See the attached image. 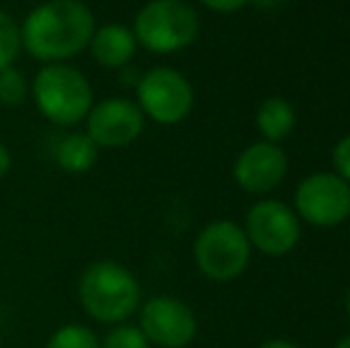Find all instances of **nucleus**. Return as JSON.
<instances>
[{
    "label": "nucleus",
    "mask_w": 350,
    "mask_h": 348,
    "mask_svg": "<svg viewBox=\"0 0 350 348\" xmlns=\"http://www.w3.org/2000/svg\"><path fill=\"white\" fill-rule=\"evenodd\" d=\"M96 12L83 0H41L19 22L22 53L41 65L72 62L91 43Z\"/></svg>",
    "instance_id": "obj_1"
},
{
    "label": "nucleus",
    "mask_w": 350,
    "mask_h": 348,
    "mask_svg": "<svg viewBox=\"0 0 350 348\" xmlns=\"http://www.w3.org/2000/svg\"><path fill=\"white\" fill-rule=\"evenodd\" d=\"M79 306L91 320L100 325L129 322L141 308V282L126 265L103 258L83 267L77 284Z\"/></svg>",
    "instance_id": "obj_2"
},
{
    "label": "nucleus",
    "mask_w": 350,
    "mask_h": 348,
    "mask_svg": "<svg viewBox=\"0 0 350 348\" xmlns=\"http://www.w3.org/2000/svg\"><path fill=\"white\" fill-rule=\"evenodd\" d=\"M29 98L38 115L57 129H77L96 103L88 77L72 62L38 67L29 81Z\"/></svg>",
    "instance_id": "obj_3"
},
{
    "label": "nucleus",
    "mask_w": 350,
    "mask_h": 348,
    "mask_svg": "<svg viewBox=\"0 0 350 348\" xmlns=\"http://www.w3.org/2000/svg\"><path fill=\"white\" fill-rule=\"evenodd\" d=\"M129 27L146 53L174 55L198 41L200 14L189 0H148Z\"/></svg>",
    "instance_id": "obj_4"
},
{
    "label": "nucleus",
    "mask_w": 350,
    "mask_h": 348,
    "mask_svg": "<svg viewBox=\"0 0 350 348\" xmlns=\"http://www.w3.org/2000/svg\"><path fill=\"white\" fill-rule=\"evenodd\" d=\"M253 246L234 219H212L193 241V263L205 279L226 284L248 269Z\"/></svg>",
    "instance_id": "obj_5"
},
{
    "label": "nucleus",
    "mask_w": 350,
    "mask_h": 348,
    "mask_svg": "<svg viewBox=\"0 0 350 348\" xmlns=\"http://www.w3.org/2000/svg\"><path fill=\"white\" fill-rule=\"evenodd\" d=\"M136 105L143 117L155 124H181L193 112L196 91L191 79L176 67L157 65L146 70L136 81Z\"/></svg>",
    "instance_id": "obj_6"
},
{
    "label": "nucleus",
    "mask_w": 350,
    "mask_h": 348,
    "mask_svg": "<svg viewBox=\"0 0 350 348\" xmlns=\"http://www.w3.org/2000/svg\"><path fill=\"white\" fill-rule=\"evenodd\" d=\"M293 213L310 227H338L350 217V184L334 172L305 176L293 193Z\"/></svg>",
    "instance_id": "obj_7"
},
{
    "label": "nucleus",
    "mask_w": 350,
    "mask_h": 348,
    "mask_svg": "<svg viewBox=\"0 0 350 348\" xmlns=\"http://www.w3.org/2000/svg\"><path fill=\"white\" fill-rule=\"evenodd\" d=\"M243 232L250 246L269 258L288 256L303 237L298 215L291 205L277 198H260L255 205H250Z\"/></svg>",
    "instance_id": "obj_8"
},
{
    "label": "nucleus",
    "mask_w": 350,
    "mask_h": 348,
    "mask_svg": "<svg viewBox=\"0 0 350 348\" xmlns=\"http://www.w3.org/2000/svg\"><path fill=\"white\" fill-rule=\"evenodd\" d=\"M139 330L155 348H186L198 334V317L186 301L160 293L141 303Z\"/></svg>",
    "instance_id": "obj_9"
},
{
    "label": "nucleus",
    "mask_w": 350,
    "mask_h": 348,
    "mask_svg": "<svg viewBox=\"0 0 350 348\" xmlns=\"http://www.w3.org/2000/svg\"><path fill=\"white\" fill-rule=\"evenodd\" d=\"M146 117L134 98L110 96L96 101L83 120V131L100 150L126 148L146 131Z\"/></svg>",
    "instance_id": "obj_10"
},
{
    "label": "nucleus",
    "mask_w": 350,
    "mask_h": 348,
    "mask_svg": "<svg viewBox=\"0 0 350 348\" xmlns=\"http://www.w3.org/2000/svg\"><path fill=\"white\" fill-rule=\"evenodd\" d=\"M231 174L245 193L267 196L279 189V184L288 174V158L279 144L255 141L239 153Z\"/></svg>",
    "instance_id": "obj_11"
},
{
    "label": "nucleus",
    "mask_w": 350,
    "mask_h": 348,
    "mask_svg": "<svg viewBox=\"0 0 350 348\" xmlns=\"http://www.w3.org/2000/svg\"><path fill=\"white\" fill-rule=\"evenodd\" d=\"M86 51L98 67L120 72L134 62L136 53H139V43H136L129 24L107 22L96 27Z\"/></svg>",
    "instance_id": "obj_12"
},
{
    "label": "nucleus",
    "mask_w": 350,
    "mask_h": 348,
    "mask_svg": "<svg viewBox=\"0 0 350 348\" xmlns=\"http://www.w3.org/2000/svg\"><path fill=\"white\" fill-rule=\"evenodd\" d=\"M53 158H55V165L65 174L81 176L96 168L98 158H100V148L93 144L86 131L70 129L53 146Z\"/></svg>",
    "instance_id": "obj_13"
},
{
    "label": "nucleus",
    "mask_w": 350,
    "mask_h": 348,
    "mask_svg": "<svg viewBox=\"0 0 350 348\" xmlns=\"http://www.w3.org/2000/svg\"><path fill=\"white\" fill-rule=\"evenodd\" d=\"M255 126L262 134V141L269 144H281L288 139L291 131L295 129V110L286 98L272 96L265 98L260 103L258 112H255Z\"/></svg>",
    "instance_id": "obj_14"
},
{
    "label": "nucleus",
    "mask_w": 350,
    "mask_h": 348,
    "mask_svg": "<svg viewBox=\"0 0 350 348\" xmlns=\"http://www.w3.org/2000/svg\"><path fill=\"white\" fill-rule=\"evenodd\" d=\"M22 55V29L12 12L0 8V70L17 65Z\"/></svg>",
    "instance_id": "obj_15"
},
{
    "label": "nucleus",
    "mask_w": 350,
    "mask_h": 348,
    "mask_svg": "<svg viewBox=\"0 0 350 348\" xmlns=\"http://www.w3.org/2000/svg\"><path fill=\"white\" fill-rule=\"evenodd\" d=\"M46 348H100V339L88 325L67 322L53 332Z\"/></svg>",
    "instance_id": "obj_16"
},
{
    "label": "nucleus",
    "mask_w": 350,
    "mask_h": 348,
    "mask_svg": "<svg viewBox=\"0 0 350 348\" xmlns=\"http://www.w3.org/2000/svg\"><path fill=\"white\" fill-rule=\"evenodd\" d=\"M29 98V79L17 65L0 70V105L19 107Z\"/></svg>",
    "instance_id": "obj_17"
},
{
    "label": "nucleus",
    "mask_w": 350,
    "mask_h": 348,
    "mask_svg": "<svg viewBox=\"0 0 350 348\" xmlns=\"http://www.w3.org/2000/svg\"><path fill=\"white\" fill-rule=\"evenodd\" d=\"M100 348H152V346L146 339V334L139 330V325L122 322V325H115L103 336Z\"/></svg>",
    "instance_id": "obj_18"
},
{
    "label": "nucleus",
    "mask_w": 350,
    "mask_h": 348,
    "mask_svg": "<svg viewBox=\"0 0 350 348\" xmlns=\"http://www.w3.org/2000/svg\"><path fill=\"white\" fill-rule=\"evenodd\" d=\"M332 168L334 174L341 176L346 184H350V134L341 136L332 148Z\"/></svg>",
    "instance_id": "obj_19"
},
{
    "label": "nucleus",
    "mask_w": 350,
    "mask_h": 348,
    "mask_svg": "<svg viewBox=\"0 0 350 348\" xmlns=\"http://www.w3.org/2000/svg\"><path fill=\"white\" fill-rule=\"evenodd\" d=\"M196 3H200L203 8L212 10V12L231 14V12H239V10H243L245 5H250L253 0H196Z\"/></svg>",
    "instance_id": "obj_20"
},
{
    "label": "nucleus",
    "mask_w": 350,
    "mask_h": 348,
    "mask_svg": "<svg viewBox=\"0 0 350 348\" xmlns=\"http://www.w3.org/2000/svg\"><path fill=\"white\" fill-rule=\"evenodd\" d=\"M12 165H14L12 150H10L8 144H3V141H0V181L12 172Z\"/></svg>",
    "instance_id": "obj_21"
},
{
    "label": "nucleus",
    "mask_w": 350,
    "mask_h": 348,
    "mask_svg": "<svg viewBox=\"0 0 350 348\" xmlns=\"http://www.w3.org/2000/svg\"><path fill=\"white\" fill-rule=\"evenodd\" d=\"M258 348H300V346L288 339H269V341H265V344H260Z\"/></svg>",
    "instance_id": "obj_22"
},
{
    "label": "nucleus",
    "mask_w": 350,
    "mask_h": 348,
    "mask_svg": "<svg viewBox=\"0 0 350 348\" xmlns=\"http://www.w3.org/2000/svg\"><path fill=\"white\" fill-rule=\"evenodd\" d=\"M334 348H350V334H346V336H341V339L334 344Z\"/></svg>",
    "instance_id": "obj_23"
},
{
    "label": "nucleus",
    "mask_w": 350,
    "mask_h": 348,
    "mask_svg": "<svg viewBox=\"0 0 350 348\" xmlns=\"http://www.w3.org/2000/svg\"><path fill=\"white\" fill-rule=\"evenodd\" d=\"M346 317L350 322V286H348V293H346Z\"/></svg>",
    "instance_id": "obj_24"
}]
</instances>
